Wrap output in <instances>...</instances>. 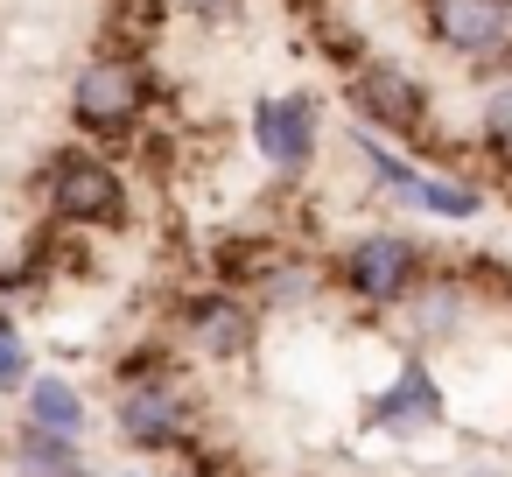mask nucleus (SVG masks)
<instances>
[{"label":"nucleus","instance_id":"obj_1","mask_svg":"<svg viewBox=\"0 0 512 477\" xmlns=\"http://www.w3.org/2000/svg\"><path fill=\"white\" fill-rule=\"evenodd\" d=\"M36 204L71 225V232H99V225H120L127 218V176L113 155H92V148H50L43 169H36Z\"/></svg>","mask_w":512,"mask_h":477},{"label":"nucleus","instance_id":"obj_2","mask_svg":"<svg viewBox=\"0 0 512 477\" xmlns=\"http://www.w3.org/2000/svg\"><path fill=\"white\" fill-rule=\"evenodd\" d=\"M148 106H155V78L141 71V57L99 50V57L78 64V78H71V120H78V134H92V141L127 148V141L148 127Z\"/></svg>","mask_w":512,"mask_h":477},{"label":"nucleus","instance_id":"obj_3","mask_svg":"<svg viewBox=\"0 0 512 477\" xmlns=\"http://www.w3.org/2000/svg\"><path fill=\"white\" fill-rule=\"evenodd\" d=\"M344 106L372 134H400V141H421L428 120H435V92L400 57H365L358 71H344Z\"/></svg>","mask_w":512,"mask_h":477},{"label":"nucleus","instance_id":"obj_4","mask_svg":"<svg viewBox=\"0 0 512 477\" xmlns=\"http://www.w3.org/2000/svg\"><path fill=\"white\" fill-rule=\"evenodd\" d=\"M421 246L407 239V232H393V225H379V232H358L344 253H337V281H344V295L351 302H365V309H393L414 281H421Z\"/></svg>","mask_w":512,"mask_h":477},{"label":"nucleus","instance_id":"obj_5","mask_svg":"<svg viewBox=\"0 0 512 477\" xmlns=\"http://www.w3.org/2000/svg\"><path fill=\"white\" fill-rule=\"evenodd\" d=\"M421 36L449 57L498 64L512 57V0H421Z\"/></svg>","mask_w":512,"mask_h":477},{"label":"nucleus","instance_id":"obj_6","mask_svg":"<svg viewBox=\"0 0 512 477\" xmlns=\"http://www.w3.org/2000/svg\"><path fill=\"white\" fill-rule=\"evenodd\" d=\"M393 316H400V330H407L414 351H421V344H456V337L470 330V316H477V288L442 267V274H421V281L393 302Z\"/></svg>","mask_w":512,"mask_h":477},{"label":"nucleus","instance_id":"obj_7","mask_svg":"<svg viewBox=\"0 0 512 477\" xmlns=\"http://www.w3.org/2000/svg\"><path fill=\"white\" fill-rule=\"evenodd\" d=\"M120 435L134 449H190V421H197V400L176 386V379H141L120 393Z\"/></svg>","mask_w":512,"mask_h":477},{"label":"nucleus","instance_id":"obj_8","mask_svg":"<svg viewBox=\"0 0 512 477\" xmlns=\"http://www.w3.org/2000/svg\"><path fill=\"white\" fill-rule=\"evenodd\" d=\"M253 148L267 155L274 176H309L316 169V99L309 92H281L253 106Z\"/></svg>","mask_w":512,"mask_h":477},{"label":"nucleus","instance_id":"obj_9","mask_svg":"<svg viewBox=\"0 0 512 477\" xmlns=\"http://www.w3.org/2000/svg\"><path fill=\"white\" fill-rule=\"evenodd\" d=\"M176 330H183V344H190L197 358H218V365H239V358H253V337H260L253 309H246L232 288H204V295H190Z\"/></svg>","mask_w":512,"mask_h":477},{"label":"nucleus","instance_id":"obj_10","mask_svg":"<svg viewBox=\"0 0 512 477\" xmlns=\"http://www.w3.org/2000/svg\"><path fill=\"white\" fill-rule=\"evenodd\" d=\"M365 421H372L379 435H400V442H407V435H428V428L442 421V379L421 365V351H414V358H407V365L372 393Z\"/></svg>","mask_w":512,"mask_h":477},{"label":"nucleus","instance_id":"obj_11","mask_svg":"<svg viewBox=\"0 0 512 477\" xmlns=\"http://www.w3.org/2000/svg\"><path fill=\"white\" fill-rule=\"evenodd\" d=\"M477 148L498 176H512V71H477Z\"/></svg>","mask_w":512,"mask_h":477},{"label":"nucleus","instance_id":"obj_12","mask_svg":"<svg viewBox=\"0 0 512 477\" xmlns=\"http://www.w3.org/2000/svg\"><path fill=\"white\" fill-rule=\"evenodd\" d=\"M281 253H288V246H281L274 232H232V239L211 246V267H218V281L239 295V288H260V281L281 267Z\"/></svg>","mask_w":512,"mask_h":477},{"label":"nucleus","instance_id":"obj_13","mask_svg":"<svg viewBox=\"0 0 512 477\" xmlns=\"http://www.w3.org/2000/svg\"><path fill=\"white\" fill-rule=\"evenodd\" d=\"M267 309H281V316H302V309H316V295H323V274L309 267V260H295V253H281V267L253 288Z\"/></svg>","mask_w":512,"mask_h":477},{"label":"nucleus","instance_id":"obj_14","mask_svg":"<svg viewBox=\"0 0 512 477\" xmlns=\"http://www.w3.org/2000/svg\"><path fill=\"white\" fill-rule=\"evenodd\" d=\"M29 421L50 428V435H78L85 428V400L64 379H29Z\"/></svg>","mask_w":512,"mask_h":477},{"label":"nucleus","instance_id":"obj_15","mask_svg":"<svg viewBox=\"0 0 512 477\" xmlns=\"http://www.w3.org/2000/svg\"><path fill=\"white\" fill-rule=\"evenodd\" d=\"M351 148H358V162H365V169L379 176V190H393V204H407V211H414V197H421V183H428V176H421L414 162L386 155V148H379L372 134H351Z\"/></svg>","mask_w":512,"mask_h":477},{"label":"nucleus","instance_id":"obj_16","mask_svg":"<svg viewBox=\"0 0 512 477\" xmlns=\"http://www.w3.org/2000/svg\"><path fill=\"white\" fill-rule=\"evenodd\" d=\"M414 211H428V218H477L484 211V190L477 183H463V176H428L421 183V197H414Z\"/></svg>","mask_w":512,"mask_h":477},{"label":"nucleus","instance_id":"obj_17","mask_svg":"<svg viewBox=\"0 0 512 477\" xmlns=\"http://www.w3.org/2000/svg\"><path fill=\"white\" fill-rule=\"evenodd\" d=\"M15 386H29V344L0 323V393H15Z\"/></svg>","mask_w":512,"mask_h":477},{"label":"nucleus","instance_id":"obj_18","mask_svg":"<svg viewBox=\"0 0 512 477\" xmlns=\"http://www.w3.org/2000/svg\"><path fill=\"white\" fill-rule=\"evenodd\" d=\"M197 8H204V15H218V8H225V0H197Z\"/></svg>","mask_w":512,"mask_h":477}]
</instances>
